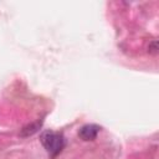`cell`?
Instances as JSON below:
<instances>
[{
  "label": "cell",
  "mask_w": 159,
  "mask_h": 159,
  "mask_svg": "<svg viewBox=\"0 0 159 159\" xmlns=\"http://www.w3.org/2000/svg\"><path fill=\"white\" fill-rule=\"evenodd\" d=\"M157 50H158V47H157V42H155V41H153V46H152V47H149V51H150V52H153V53H157Z\"/></svg>",
  "instance_id": "3"
},
{
  "label": "cell",
  "mask_w": 159,
  "mask_h": 159,
  "mask_svg": "<svg viewBox=\"0 0 159 159\" xmlns=\"http://www.w3.org/2000/svg\"><path fill=\"white\" fill-rule=\"evenodd\" d=\"M99 129L101 128L97 124H86L78 130V135L83 140H93L97 137Z\"/></svg>",
  "instance_id": "2"
},
{
  "label": "cell",
  "mask_w": 159,
  "mask_h": 159,
  "mask_svg": "<svg viewBox=\"0 0 159 159\" xmlns=\"http://www.w3.org/2000/svg\"><path fill=\"white\" fill-rule=\"evenodd\" d=\"M41 143L51 155H57L65 147V138L58 132L47 130L41 134Z\"/></svg>",
  "instance_id": "1"
}]
</instances>
